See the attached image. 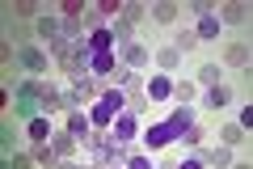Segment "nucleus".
I'll use <instances>...</instances> for the list:
<instances>
[{
  "label": "nucleus",
  "mask_w": 253,
  "mask_h": 169,
  "mask_svg": "<svg viewBox=\"0 0 253 169\" xmlns=\"http://www.w3.org/2000/svg\"><path fill=\"white\" fill-rule=\"evenodd\" d=\"M215 21H245V4H219Z\"/></svg>",
  "instance_id": "dca6fc26"
},
{
  "label": "nucleus",
  "mask_w": 253,
  "mask_h": 169,
  "mask_svg": "<svg viewBox=\"0 0 253 169\" xmlns=\"http://www.w3.org/2000/svg\"><path fill=\"white\" fill-rule=\"evenodd\" d=\"M68 127H72V135H81V144L89 140V118H84V114H72V118H68Z\"/></svg>",
  "instance_id": "6ab92c4d"
},
{
  "label": "nucleus",
  "mask_w": 253,
  "mask_h": 169,
  "mask_svg": "<svg viewBox=\"0 0 253 169\" xmlns=\"http://www.w3.org/2000/svg\"><path fill=\"white\" fill-rule=\"evenodd\" d=\"M110 43H114V30H93V34H89V47H93V51H110Z\"/></svg>",
  "instance_id": "9b49d317"
},
{
  "label": "nucleus",
  "mask_w": 253,
  "mask_h": 169,
  "mask_svg": "<svg viewBox=\"0 0 253 169\" xmlns=\"http://www.w3.org/2000/svg\"><path fill=\"white\" fill-rule=\"evenodd\" d=\"M194 38H199L194 30H186V34H177V55H181V51H190V47H194Z\"/></svg>",
  "instance_id": "a878e982"
},
{
  "label": "nucleus",
  "mask_w": 253,
  "mask_h": 169,
  "mask_svg": "<svg viewBox=\"0 0 253 169\" xmlns=\"http://www.w3.org/2000/svg\"><path fill=\"white\" fill-rule=\"evenodd\" d=\"M181 98V106H190V98H194V85H177V89H173Z\"/></svg>",
  "instance_id": "bb28decb"
},
{
  "label": "nucleus",
  "mask_w": 253,
  "mask_h": 169,
  "mask_svg": "<svg viewBox=\"0 0 253 169\" xmlns=\"http://www.w3.org/2000/svg\"><path fill=\"white\" fill-rule=\"evenodd\" d=\"M89 72H93V76H110V72H114V55H110V51H93Z\"/></svg>",
  "instance_id": "423d86ee"
},
{
  "label": "nucleus",
  "mask_w": 253,
  "mask_h": 169,
  "mask_svg": "<svg viewBox=\"0 0 253 169\" xmlns=\"http://www.w3.org/2000/svg\"><path fill=\"white\" fill-rule=\"evenodd\" d=\"M30 140H34V144H42V140H51V123H46L42 114H38V118H30Z\"/></svg>",
  "instance_id": "9d476101"
},
{
  "label": "nucleus",
  "mask_w": 253,
  "mask_h": 169,
  "mask_svg": "<svg viewBox=\"0 0 253 169\" xmlns=\"http://www.w3.org/2000/svg\"><path fill=\"white\" fill-rule=\"evenodd\" d=\"M21 68H26L30 76L46 72V51H38V47H21Z\"/></svg>",
  "instance_id": "39448f33"
},
{
  "label": "nucleus",
  "mask_w": 253,
  "mask_h": 169,
  "mask_svg": "<svg viewBox=\"0 0 253 169\" xmlns=\"http://www.w3.org/2000/svg\"><path fill=\"white\" fill-rule=\"evenodd\" d=\"M156 59H161V68H173V63H177V51H161Z\"/></svg>",
  "instance_id": "c85d7f7f"
},
{
  "label": "nucleus",
  "mask_w": 253,
  "mask_h": 169,
  "mask_svg": "<svg viewBox=\"0 0 253 169\" xmlns=\"http://www.w3.org/2000/svg\"><path fill=\"white\" fill-rule=\"evenodd\" d=\"M34 13H38L34 0H21V4H17V17H34Z\"/></svg>",
  "instance_id": "cd10ccee"
},
{
  "label": "nucleus",
  "mask_w": 253,
  "mask_h": 169,
  "mask_svg": "<svg viewBox=\"0 0 253 169\" xmlns=\"http://www.w3.org/2000/svg\"><path fill=\"white\" fill-rule=\"evenodd\" d=\"M181 140H186L190 148H199V144H203V131H199V123H194V127H186V135H181Z\"/></svg>",
  "instance_id": "393cba45"
},
{
  "label": "nucleus",
  "mask_w": 253,
  "mask_h": 169,
  "mask_svg": "<svg viewBox=\"0 0 253 169\" xmlns=\"http://www.w3.org/2000/svg\"><path fill=\"white\" fill-rule=\"evenodd\" d=\"M55 110H63V93L55 85H42V114H55Z\"/></svg>",
  "instance_id": "6e6552de"
},
{
  "label": "nucleus",
  "mask_w": 253,
  "mask_h": 169,
  "mask_svg": "<svg viewBox=\"0 0 253 169\" xmlns=\"http://www.w3.org/2000/svg\"><path fill=\"white\" fill-rule=\"evenodd\" d=\"M219 135H224V148H232V144H245V127H241V123H236V127H224Z\"/></svg>",
  "instance_id": "aec40b11"
},
{
  "label": "nucleus",
  "mask_w": 253,
  "mask_h": 169,
  "mask_svg": "<svg viewBox=\"0 0 253 169\" xmlns=\"http://www.w3.org/2000/svg\"><path fill=\"white\" fill-rule=\"evenodd\" d=\"M131 135H135V114H118V118H114V140L126 144Z\"/></svg>",
  "instance_id": "0eeeda50"
},
{
  "label": "nucleus",
  "mask_w": 253,
  "mask_h": 169,
  "mask_svg": "<svg viewBox=\"0 0 253 169\" xmlns=\"http://www.w3.org/2000/svg\"><path fill=\"white\" fill-rule=\"evenodd\" d=\"M148 98H156V102H161V98H169V93H173V80L169 76H152V80H148Z\"/></svg>",
  "instance_id": "1a4fd4ad"
},
{
  "label": "nucleus",
  "mask_w": 253,
  "mask_h": 169,
  "mask_svg": "<svg viewBox=\"0 0 253 169\" xmlns=\"http://www.w3.org/2000/svg\"><path fill=\"white\" fill-rule=\"evenodd\" d=\"M199 85L215 89V85H219V63H203V68H199Z\"/></svg>",
  "instance_id": "4468645a"
},
{
  "label": "nucleus",
  "mask_w": 253,
  "mask_h": 169,
  "mask_svg": "<svg viewBox=\"0 0 253 169\" xmlns=\"http://www.w3.org/2000/svg\"><path fill=\"white\" fill-rule=\"evenodd\" d=\"M152 17L156 21H173L177 17V4H152Z\"/></svg>",
  "instance_id": "412c9836"
},
{
  "label": "nucleus",
  "mask_w": 253,
  "mask_h": 169,
  "mask_svg": "<svg viewBox=\"0 0 253 169\" xmlns=\"http://www.w3.org/2000/svg\"><path fill=\"white\" fill-rule=\"evenodd\" d=\"M34 30H38V34H42V38H51V43H55V38H59V21H55L51 13H42V17H38V26H34Z\"/></svg>",
  "instance_id": "ddd939ff"
},
{
  "label": "nucleus",
  "mask_w": 253,
  "mask_h": 169,
  "mask_svg": "<svg viewBox=\"0 0 253 169\" xmlns=\"http://www.w3.org/2000/svg\"><path fill=\"white\" fill-rule=\"evenodd\" d=\"M232 169H249V165H245V161H241V165H232Z\"/></svg>",
  "instance_id": "72a5a7b5"
},
{
  "label": "nucleus",
  "mask_w": 253,
  "mask_h": 169,
  "mask_svg": "<svg viewBox=\"0 0 253 169\" xmlns=\"http://www.w3.org/2000/svg\"><path fill=\"white\" fill-rule=\"evenodd\" d=\"M126 169H152V165H148L144 157H135V161H131V165H126Z\"/></svg>",
  "instance_id": "7c9ffc66"
},
{
  "label": "nucleus",
  "mask_w": 253,
  "mask_h": 169,
  "mask_svg": "<svg viewBox=\"0 0 253 169\" xmlns=\"http://www.w3.org/2000/svg\"><path fill=\"white\" fill-rule=\"evenodd\" d=\"M84 148H89L97 161H106V165H118V161H123V152L114 148V140H101V135H89V140H84Z\"/></svg>",
  "instance_id": "20e7f679"
},
{
  "label": "nucleus",
  "mask_w": 253,
  "mask_h": 169,
  "mask_svg": "<svg viewBox=\"0 0 253 169\" xmlns=\"http://www.w3.org/2000/svg\"><path fill=\"white\" fill-rule=\"evenodd\" d=\"M38 110H42V85L21 80L17 85V118H38Z\"/></svg>",
  "instance_id": "f03ea898"
},
{
  "label": "nucleus",
  "mask_w": 253,
  "mask_h": 169,
  "mask_svg": "<svg viewBox=\"0 0 253 169\" xmlns=\"http://www.w3.org/2000/svg\"><path fill=\"white\" fill-rule=\"evenodd\" d=\"M199 38H219V21L211 17V13H207V17H199Z\"/></svg>",
  "instance_id": "f3484780"
},
{
  "label": "nucleus",
  "mask_w": 253,
  "mask_h": 169,
  "mask_svg": "<svg viewBox=\"0 0 253 169\" xmlns=\"http://www.w3.org/2000/svg\"><path fill=\"white\" fill-rule=\"evenodd\" d=\"M203 161H207V165H228V148H211Z\"/></svg>",
  "instance_id": "5701e85b"
},
{
  "label": "nucleus",
  "mask_w": 253,
  "mask_h": 169,
  "mask_svg": "<svg viewBox=\"0 0 253 169\" xmlns=\"http://www.w3.org/2000/svg\"><path fill=\"white\" fill-rule=\"evenodd\" d=\"M72 152V135H55V157H68Z\"/></svg>",
  "instance_id": "b1692460"
},
{
  "label": "nucleus",
  "mask_w": 253,
  "mask_h": 169,
  "mask_svg": "<svg viewBox=\"0 0 253 169\" xmlns=\"http://www.w3.org/2000/svg\"><path fill=\"white\" fill-rule=\"evenodd\" d=\"M126 63H131V68H144V63H148V51H144L139 43H131V47H126Z\"/></svg>",
  "instance_id": "a211bd4d"
},
{
  "label": "nucleus",
  "mask_w": 253,
  "mask_h": 169,
  "mask_svg": "<svg viewBox=\"0 0 253 169\" xmlns=\"http://www.w3.org/2000/svg\"><path fill=\"white\" fill-rule=\"evenodd\" d=\"M228 63H232V68H245V63H249V43H232L228 47Z\"/></svg>",
  "instance_id": "f8f14e48"
},
{
  "label": "nucleus",
  "mask_w": 253,
  "mask_h": 169,
  "mask_svg": "<svg viewBox=\"0 0 253 169\" xmlns=\"http://www.w3.org/2000/svg\"><path fill=\"white\" fill-rule=\"evenodd\" d=\"M55 169H76V165H72V161H55Z\"/></svg>",
  "instance_id": "473e14b6"
},
{
  "label": "nucleus",
  "mask_w": 253,
  "mask_h": 169,
  "mask_svg": "<svg viewBox=\"0 0 253 169\" xmlns=\"http://www.w3.org/2000/svg\"><path fill=\"white\" fill-rule=\"evenodd\" d=\"M123 17H126V21H139V17H144V9H139V4H126Z\"/></svg>",
  "instance_id": "c756f323"
},
{
  "label": "nucleus",
  "mask_w": 253,
  "mask_h": 169,
  "mask_svg": "<svg viewBox=\"0 0 253 169\" xmlns=\"http://www.w3.org/2000/svg\"><path fill=\"white\" fill-rule=\"evenodd\" d=\"M173 169H203V161L194 157V161H186V165H173Z\"/></svg>",
  "instance_id": "2f4dec72"
},
{
  "label": "nucleus",
  "mask_w": 253,
  "mask_h": 169,
  "mask_svg": "<svg viewBox=\"0 0 253 169\" xmlns=\"http://www.w3.org/2000/svg\"><path fill=\"white\" fill-rule=\"evenodd\" d=\"M186 127H194V110H190V106H177L169 118H165V123L148 127L144 144H148V148H165V144H173L177 135H186Z\"/></svg>",
  "instance_id": "f257e3e1"
},
{
  "label": "nucleus",
  "mask_w": 253,
  "mask_h": 169,
  "mask_svg": "<svg viewBox=\"0 0 253 169\" xmlns=\"http://www.w3.org/2000/svg\"><path fill=\"white\" fill-rule=\"evenodd\" d=\"M118 110H123V93L110 89V93H101V98H97L89 123H93V127H106V123H114V118H118Z\"/></svg>",
  "instance_id": "7ed1b4c3"
},
{
  "label": "nucleus",
  "mask_w": 253,
  "mask_h": 169,
  "mask_svg": "<svg viewBox=\"0 0 253 169\" xmlns=\"http://www.w3.org/2000/svg\"><path fill=\"white\" fill-rule=\"evenodd\" d=\"M4 169H34V161H30L26 152H13V157L4 161Z\"/></svg>",
  "instance_id": "4be33fe9"
},
{
  "label": "nucleus",
  "mask_w": 253,
  "mask_h": 169,
  "mask_svg": "<svg viewBox=\"0 0 253 169\" xmlns=\"http://www.w3.org/2000/svg\"><path fill=\"white\" fill-rule=\"evenodd\" d=\"M228 102H232V98H228V89H224V85H215V89H207V106H211V110H224Z\"/></svg>",
  "instance_id": "2eb2a0df"
}]
</instances>
